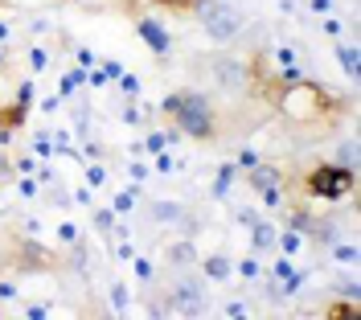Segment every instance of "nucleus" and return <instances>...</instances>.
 I'll list each match as a JSON object with an SVG mask.
<instances>
[{
    "label": "nucleus",
    "mask_w": 361,
    "mask_h": 320,
    "mask_svg": "<svg viewBox=\"0 0 361 320\" xmlns=\"http://www.w3.org/2000/svg\"><path fill=\"white\" fill-rule=\"evenodd\" d=\"M234 173H238V164H222L218 168V181H214V197H226V189L234 181Z\"/></svg>",
    "instance_id": "nucleus-13"
},
{
    "label": "nucleus",
    "mask_w": 361,
    "mask_h": 320,
    "mask_svg": "<svg viewBox=\"0 0 361 320\" xmlns=\"http://www.w3.org/2000/svg\"><path fill=\"white\" fill-rule=\"evenodd\" d=\"M337 292H341V296H345V300H353V304H357V283H341V288H337Z\"/></svg>",
    "instance_id": "nucleus-33"
},
{
    "label": "nucleus",
    "mask_w": 361,
    "mask_h": 320,
    "mask_svg": "<svg viewBox=\"0 0 361 320\" xmlns=\"http://www.w3.org/2000/svg\"><path fill=\"white\" fill-rule=\"evenodd\" d=\"M353 160H357V144H353V140H345V144H341V168H357Z\"/></svg>",
    "instance_id": "nucleus-16"
},
{
    "label": "nucleus",
    "mask_w": 361,
    "mask_h": 320,
    "mask_svg": "<svg viewBox=\"0 0 361 320\" xmlns=\"http://www.w3.org/2000/svg\"><path fill=\"white\" fill-rule=\"evenodd\" d=\"M173 140H177V132H152V136L144 140V152H164Z\"/></svg>",
    "instance_id": "nucleus-12"
},
{
    "label": "nucleus",
    "mask_w": 361,
    "mask_h": 320,
    "mask_svg": "<svg viewBox=\"0 0 361 320\" xmlns=\"http://www.w3.org/2000/svg\"><path fill=\"white\" fill-rule=\"evenodd\" d=\"M238 275H243V279H259V263H255V259H243V263H238Z\"/></svg>",
    "instance_id": "nucleus-22"
},
{
    "label": "nucleus",
    "mask_w": 361,
    "mask_h": 320,
    "mask_svg": "<svg viewBox=\"0 0 361 320\" xmlns=\"http://www.w3.org/2000/svg\"><path fill=\"white\" fill-rule=\"evenodd\" d=\"M33 193H37V185H33L29 177H25V181H21V197H33Z\"/></svg>",
    "instance_id": "nucleus-38"
},
{
    "label": "nucleus",
    "mask_w": 361,
    "mask_h": 320,
    "mask_svg": "<svg viewBox=\"0 0 361 320\" xmlns=\"http://www.w3.org/2000/svg\"><path fill=\"white\" fill-rule=\"evenodd\" d=\"M17 296V288H13V283H0V300H13Z\"/></svg>",
    "instance_id": "nucleus-39"
},
{
    "label": "nucleus",
    "mask_w": 361,
    "mask_h": 320,
    "mask_svg": "<svg viewBox=\"0 0 361 320\" xmlns=\"http://www.w3.org/2000/svg\"><path fill=\"white\" fill-rule=\"evenodd\" d=\"M337 58H341V66H345V74H349V78H357V74H361V66H357V49H353V46H341V49H337Z\"/></svg>",
    "instance_id": "nucleus-11"
},
{
    "label": "nucleus",
    "mask_w": 361,
    "mask_h": 320,
    "mask_svg": "<svg viewBox=\"0 0 361 320\" xmlns=\"http://www.w3.org/2000/svg\"><path fill=\"white\" fill-rule=\"evenodd\" d=\"M353 173L357 168H341V164H316L308 173V193L320 202H341L353 189Z\"/></svg>",
    "instance_id": "nucleus-4"
},
{
    "label": "nucleus",
    "mask_w": 361,
    "mask_h": 320,
    "mask_svg": "<svg viewBox=\"0 0 361 320\" xmlns=\"http://www.w3.org/2000/svg\"><path fill=\"white\" fill-rule=\"evenodd\" d=\"M173 4H197V0H173Z\"/></svg>",
    "instance_id": "nucleus-42"
},
{
    "label": "nucleus",
    "mask_w": 361,
    "mask_h": 320,
    "mask_svg": "<svg viewBox=\"0 0 361 320\" xmlns=\"http://www.w3.org/2000/svg\"><path fill=\"white\" fill-rule=\"evenodd\" d=\"M157 173H173V156L169 152H157Z\"/></svg>",
    "instance_id": "nucleus-30"
},
{
    "label": "nucleus",
    "mask_w": 361,
    "mask_h": 320,
    "mask_svg": "<svg viewBox=\"0 0 361 320\" xmlns=\"http://www.w3.org/2000/svg\"><path fill=\"white\" fill-rule=\"evenodd\" d=\"M58 238H62V242H70V247H74V242H78V230H74V226H62V230H58Z\"/></svg>",
    "instance_id": "nucleus-35"
},
{
    "label": "nucleus",
    "mask_w": 361,
    "mask_h": 320,
    "mask_svg": "<svg viewBox=\"0 0 361 320\" xmlns=\"http://www.w3.org/2000/svg\"><path fill=\"white\" fill-rule=\"evenodd\" d=\"M173 119H177L180 132L193 136V140H214V132H218L214 107H209V99H202V94H180V107Z\"/></svg>",
    "instance_id": "nucleus-2"
},
{
    "label": "nucleus",
    "mask_w": 361,
    "mask_h": 320,
    "mask_svg": "<svg viewBox=\"0 0 361 320\" xmlns=\"http://www.w3.org/2000/svg\"><path fill=\"white\" fill-rule=\"evenodd\" d=\"M152 218L173 226V222H185V209H180L177 202H157V206H152Z\"/></svg>",
    "instance_id": "nucleus-10"
},
{
    "label": "nucleus",
    "mask_w": 361,
    "mask_h": 320,
    "mask_svg": "<svg viewBox=\"0 0 361 320\" xmlns=\"http://www.w3.org/2000/svg\"><path fill=\"white\" fill-rule=\"evenodd\" d=\"M29 99H33V82H21V91H17V103L29 107Z\"/></svg>",
    "instance_id": "nucleus-31"
},
{
    "label": "nucleus",
    "mask_w": 361,
    "mask_h": 320,
    "mask_svg": "<svg viewBox=\"0 0 361 320\" xmlns=\"http://www.w3.org/2000/svg\"><path fill=\"white\" fill-rule=\"evenodd\" d=\"M279 238H283V242H279V247H283V254L300 251V230H288V234H279Z\"/></svg>",
    "instance_id": "nucleus-19"
},
{
    "label": "nucleus",
    "mask_w": 361,
    "mask_h": 320,
    "mask_svg": "<svg viewBox=\"0 0 361 320\" xmlns=\"http://www.w3.org/2000/svg\"><path fill=\"white\" fill-rule=\"evenodd\" d=\"M173 259H177V263H189V259H193V247H189V242L173 247Z\"/></svg>",
    "instance_id": "nucleus-27"
},
{
    "label": "nucleus",
    "mask_w": 361,
    "mask_h": 320,
    "mask_svg": "<svg viewBox=\"0 0 361 320\" xmlns=\"http://www.w3.org/2000/svg\"><path fill=\"white\" fill-rule=\"evenodd\" d=\"M135 33H140V37L148 42V49H152V54H160V58H164V54H169V46H173V42H169V29H164L157 17H140V21H135Z\"/></svg>",
    "instance_id": "nucleus-6"
},
{
    "label": "nucleus",
    "mask_w": 361,
    "mask_h": 320,
    "mask_svg": "<svg viewBox=\"0 0 361 320\" xmlns=\"http://www.w3.org/2000/svg\"><path fill=\"white\" fill-rule=\"evenodd\" d=\"M99 74H103V78H107V82H111V78H119V74H123V66H119V62H115V58H107V62H103V66H99Z\"/></svg>",
    "instance_id": "nucleus-20"
},
{
    "label": "nucleus",
    "mask_w": 361,
    "mask_h": 320,
    "mask_svg": "<svg viewBox=\"0 0 361 320\" xmlns=\"http://www.w3.org/2000/svg\"><path fill=\"white\" fill-rule=\"evenodd\" d=\"M193 8H197V17H202V29L209 33V42H230V37L243 29V17H238L234 4H226V0H197Z\"/></svg>",
    "instance_id": "nucleus-3"
},
{
    "label": "nucleus",
    "mask_w": 361,
    "mask_h": 320,
    "mask_svg": "<svg viewBox=\"0 0 361 320\" xmlns=\"http://www.w3.org/2000/svg\"><path fill=\"white\" fill-rule=\"evenodd\" d=\"M177 107H180V94H169V99L160 103V111L164 115H177Z\"/></svg>",
    "instance_id": "nucleus-29"
},
{
    "label": "nucleus",
    "mask_w": 361,
    "mask_h": 320,
    "mask_svg": "<svg viewBox=\"0 0 361 320\" xmlns=\"http://www.w3.org/2000/svg\"><path fill=\"white\" fill-rule=\"evenodd\" d=\"M209 66H214V78H218V87H222V91L234 94V91H243V87H247V66H243L238 58H230V54H218Z\"/></svg>",
    "instance_id": "nucleus-5"
},
{
    "label": "nucleus",
    "mask_w": 361,
    "mask_h": 320,
    "mask_svg": "<svg viewBox=\"0 0 361 320\" xmlns=\"http://www.w3.org/2000/svg\"><path fill=\"white\" fill-rule=\"evenodd\" d=\"M135 279H144V283L152 279V263L148 259H135Z\"/></svg>",
    "instance_id": "nucleus-24"
},
{
    "label": "nucleus",
    "mask_w": 361,
    "mask_h": 320,
    "mask_svg": "<svg viewBox=\"0 0 361 320\" xmlns=\"http://www.w3.org/2000/svg\"><path fill=\"white\" fill-rule=\"evenodd\" d=\"M111 304H115V312H123V308L132 304V296H128V288H123V283H111Z\"/></svg>",
    "instance_id": "nucleus-15"
},
{
    "label": "nucleus",
    "mask_w": 361,
    "mask_h": 320,
    "mask_svg": "<svg viewBox=\"0 0 361 320\" xmlns=\"http://www.w3.org/2000/svg\"><path fill=\"white\" fill-rule=\"evenodd\" d=\"M312 8L316 13H329V0H312Z\"/></svg>",
    "instance_id": "nucleus-40"
},
{
    "label": "nucleus",
    "mask_w": 361,
    "mask_h": 320,
    "mask_svg": "<svg viewBox=\"0 0 361 320\" xmlns=\"http://www.w3.org/2000/svg\"><path fill=\"white\" fill-rule=\"evenodd\" d=\"M94 226H99V230H111L115 226V214H111V209H99V214H94Z\"/></svg>",
    "instance_id": "nucleus-23"
},
{
    "label": "nucleus",
    "mask_w": 361,
    "mask_h": 320,
    "mask_svg": "<svg viewBox=\"0 0 361 320\" xmlns=\"http://www.w3.org/2000/svg\"><path fill=\"white\" fill-rule=\"evenodd\" d=\"M82 82H87V70L78 66V70H70L66 78H62V87H58V91H62V94H70V91H78Z\"/></svg>",
    "instance_id": "nucleus-14"
},
{
    "label": "nucleus",
    "mask_w": 361,
    "mask_h": 320,
    "mask_svg": "<svg viewBox=\"0 0 361 320\" xmlns=\"http://www.w3.org/2000/svg\"><path fill=\"white\" fill-rule=\"evenodd\" d=\"M238 222H243V226H255L259 218H255V209H243V214H238Z\"/></svg>",
    "instance_id": "nucleus-37"
},
{
    "label": "nucleus",
    "mask_w": 361,
    "mask_h": 320,
    "mask_svg": "<svg viewBox=\"0 0 361 320\" xmlns=\"http://www.w3.org/2000/svg\"><path fill=\"white\" fill-rule=\"evenodd\" d=\"M25 316H29V320H45V316H49V308H45V304H29V308H25Z\"/></svg>",
    "instance_id": "nucleus-26"
},
{
    "label": "nucleus",
    "mask_w": 361,
    "mask_h": 320,
    "mask_svg": "<svg viewBox=\"0 0 361 320\" xmlns=\"http://www.w3.org/2000/svg\"><path fill=\"white\" fill-rule=\"evenodd\" d=\"M275 238H279V234H275V226H267V222H255V226H250V247H255V251H271Z\"/></svg>",
    "instance_id": "nucleus-7"
},
{
    "label": "nucleus",
    "mask_w": 361,
    "mask_h": 320,
    "mask_svg": "<svg viewBox=\"0 0 361 320\" xmlns=\"http://www.w3.org/2000/svg\"><path fill=\"white\" fill-rule=\"evenodd\" d=\"M226 316H247V304H243V300H230V304H226Z\"/></svg>",
    "instance_id": "nucleus-28"
},
{
    "label": "nucleus",
    "mask_w": 361,
    "mask_h": 320,
    "mask_svg": "<svg viewBox=\"0 0 361 320\" xmlns=\"http://www.w3.org/2000/svg\"><path fill=\"white\" fill-rule=\"evenodd\" d=\"M4 42H8V25H0V46H4Z\"/></svg>",
    "instance_id": "nucleus-41"
},
{
    "label": "nucleus",
    "mask_w": 361,
    "mask_h": 320,
    "mask_svg": "<svg viewBox=\"0 0 361 320\" xmlns=\"http://www.w3.org/2000/svg\"><path fill=\"white\" fill-rule=\"evenodd\" d=\"M87 185L90 189H94V185H107V168H103V164H90L87 168Z\"/></svg>",
    "instance_id": "nucleus-18"
},
{
    "label": "nucleus",
    "mask_w": 361,
    "mask_h": 320,
    "mask_svg": "<svg viewBox=\"0 0 361 320\" xmlns=\"http://www.w3.org/2000/svg\"><path fill=\"white\" fill-rule=\"evenodd\" d=\"M333 259H337V263H357V247H337Z\"/></svg>",
    "instance_id": "nucleus-21"
},
{
    "label": "nucleus",
    "mask_w": 361,
    "mask_h": 320,
    "mask_svg": "<svg viewBox=\"0 0 361 320\" xmlns=\"http://www.w3.org/2000/svg\"><path fill=\"white\" fill-rule=\"evenodd\" d=\"M329 91L324 87H316L312 78H300V82H288L283 94H279V111L283 119H292L300 128H308V123H320L324 115H329Z\"/></svg>",
    "instance_id": "nucleus-1"
},
{
    "label": "nucleus",
    "mask_w": 361,
    "mask_h": 320,
    "mask_svg": "<svg viewBox=\"0 0 361 320\" xmlns=\"http://www.w3.org/2000/svg\"><path fill=\"white\" fill-rule=\"evenodd\" d=\"M250 164H259V156H255L250 148H243V152H238V168H250Z\"/></svg>",
    "instance_id": "nucleus-32"
},
{
    "label": "nucleus",
    "mask_w": 361,
    "mask_h": 320,
    "mask_svg": "<svg viewBox=\"0 0 361 320\" xmlns=\"http://www.w3.org/2000/svg\"><path fill=\"white\" fill-rule=\"evenodd\" d=\"M132 206H135V189H123V193L115 197V214H128Z\"/></svg>",
    "instance_id": "nucleus-17"
},
{
    "label": "nucleus",
    "mask_w": 361,
    "mask_h": 320,
    "mask_svg": "<svg viewBox=\"0 0 361 320\" xmlns=\"http://www.w3.org/2000/svg\"><path fill=\"white\" fill-rule=\"evenodd\" d=\"M13 177V164H8V156H0V181H8Z\"/></svg>",
    "instance_id": "nucleus-36"
},
{
    "label": "nucleus",
    "mask_w": 361,
    "mask_h": 320,
    "mask_svg": "<svg viewBox=\"0 0 361 320\" xmlns=\"http://www.w3.org/2000/svg\"><path fill=\"white\" fill-rule=\"evenodd\" d=\"M202 271L209 275V279H230V271H234V263H230L226 254H209V259H205V267H202Z\"/></svg>",
    "instance_id": "nucleus-9"
},
{
    "label": "nucleus",
    "mask_w": 361,
    "mask_h": 320,
    "mask_svg": "<svg viewBox=\"0 0 361 320\" xmlns=\"http://www.w3.org/2000/svg\"><path fill=\"white\" fill-rule=\"evenodd\" d=\"M250 185L263 193V189H275L279 185V173L271 168V164H250Z\"/></svg>",
    "instance_id": "nucleus-8"
},
{
    "label": "nucleus",
    "mask_w": 361,
    "mask_h": 320,
    "mask_svg": "<svg viewBox=\"0 0 361 320\" xmlns=\"http://www.w3.org/2000/svg\"><path fill=\"white\" fill-rule=\"evenodd\" d=\"M29 66H33V70L45 66V49H29Z\"/></svg>",
    "instance_id": "nucleus-34"
},
{
    "label": "nucleus",
    "mask_w": 361,
    "mask_h": 320,
    "mask_svg": "<svg viewBox=\"0 0 361 320\" xmlns=\"http://www.w3.org/2000/svg\"><path fill=\"white\" fill-rule=\"evenodd\" d=\"M119 87L128 94H140V78H132V74H119Z\"/></svg>",
    "instance_id": "nucleus-25"
}]
</instances>
